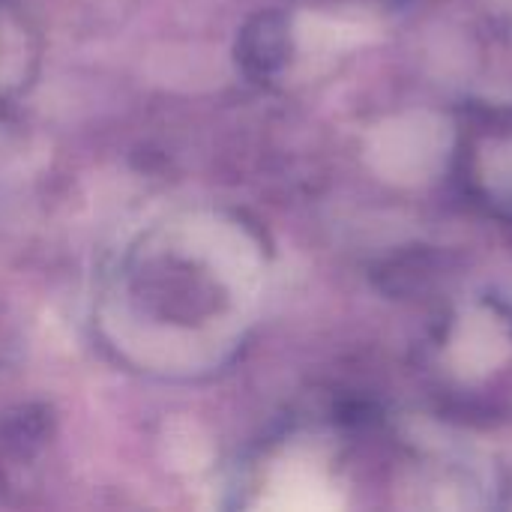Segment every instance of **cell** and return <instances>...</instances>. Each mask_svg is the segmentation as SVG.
<instances>
[{
	"mask_svg": "<svg viewBox=\"0 0 512 512\" xmlns=\"http://www.w3.org/2000/svg\"><path fill=\"white\" fill-rule=\"evenodd\" d=\"M453 129L441 114L408 111L384 120L369 135L372 168L393 183H426L447 165Z\"/></svg>",
	"mask_w": 512,
	"mask_h": 512,
	"instance_id": "6da1fadb",
	"label": "cell"
},
{
	"mask_svg": "<svg viewBox=\"0 0 512 512\" xmlns=\"http://www.w3.org/2000/svg\"><path fill=\"white\" fill-rule=\"evenodd\" d=\"M510 354V336L504 324L489 312H471L459 321L450 342V363L465 378H480L498 369Z\"/></svg>",
	"mask_w": 512,
	"mask_h": 512,
	"instance_id": "7a4b0ae2",
	"label": "cell"
}]
</instances>
